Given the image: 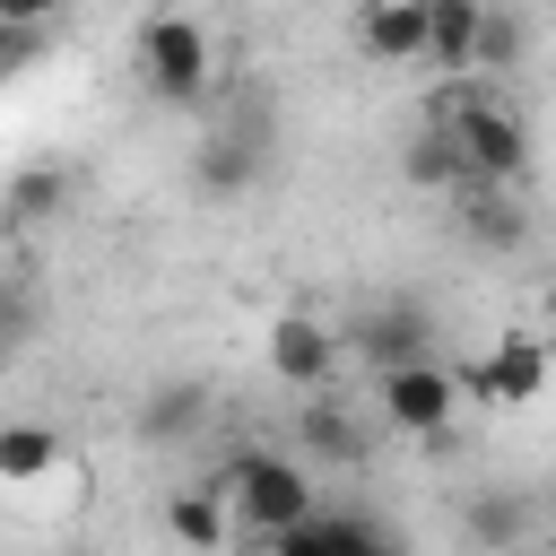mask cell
I'll use <instances>...</instances> for the list:
<instances>
[{
    "instance_id": "1",
    "label": "cell",
    "mask_w": 556,
    "mask_h": 556,
    "mask_svg": "<svg viewBox=\"0 0 556 556\" xmlns=\"http://www.w3.org/2000/svg\"><path fill=\"white\" fill-rule=\"evenodd\" d=\"M200 486H217V495H226V513H235V539H243V547H269L295 513H313V504H321L313 469H304V460H278V452H235V460H226V469H208Z\"/></svg>"
},
{
    "instance_id": "2",
    "label": "cell",
    "mask_w": 556,
    "mask_h": 556,
    "mask_svg": "<svg viewBox=\"0 0 556 556\" xmlns=\"http://www.w3.org/2000/svg\"><path fill=\"white\" fill-rule=\"evenodd\" d=\"M130 61H139V78H148V96H156V104H208L217 43H208V26H200V17L156 9V17L130 35Z\"/></svg>"
},
{
    "instance_id": "3",
    "label": "cell",
    "mask_w": 556,
    "mask_h": 556,
    "mask_svg": "<svg viewBox=\"0 0 556 556\" xmlns=\"http://www.w3.org/2000/svg\"><path fill=\"white\" fill-rule=\"evenodd\" d=\"M374 382H382V426H400V434H443L460 417V374L443 356H408Z\"/></svg>"
},
{
    "instance_id": "4",
    "label": "cell",
    "mask_w": 556,
    "mask_h": 556,
    "mask_svg": "<svg viewBox=\"0 0 556 556\" xmlns=\"http://www.w3.org/2000/svg\"><path fill=\"white\" fill-rule=\"evenodd\" d=\"M339 348H348L356 365H374V374H391V365H408V356H434V313H426L417 295H391V304H374V313H356V321L339 330Z\"/></svg>"
},
{
    "instance_id": "5",
    "label": "cell",
    "mask_w": 556,
    "mask_h": 556,
    "mask_svg": "<svg viewBox=\"0 0 556 556\" xmlns=\"http://www.w3.org/2000/svg\"><path fill=\"white\" fill-rule=\"evenodd\" d=\"M261 356H269V374L295 382V391H321V382H339V365H348V348H339V330H330L321 313H278L269 339H261Z\"/></svg>"
},
{
    "instance_id": "6",
    "label": "cell",
    "mask_w": 556,
    "mask_h": 556,
    "mask_svg": "<svg viewBox=\"0 0 556 556\" xmlns=\"http://www.w3.org/2000/svg\"><path fill=\"white\" fill-rule=\"evenodd\" d=\"M278 556H382V547H400V530L391 521H374V513H295L278 539H269Z\"/></svg>"
},
{
    "instance_id": "7",
    "label": "cell",
    "mask_w": 556,
    "mask_h": 556,
    "mask_svg": "<svg viewBox=\"0 0 556 556\" xmlns=\"http://www.w3.org/2000/svg\"><path fill=\"white\" fill-rule=\"evenodd\" d=\"M356 52L382 70H426V0H356Z\"/></svg>"
},
{
    "instance_id": "8",
    "label": "cell",
    "mask_w": 556,
    "mask_h": 556,
    "mask_svg": "<svg viewBox=\"0 0 556 556\" xmlns=\"http://www.w3.org/2000/svg\"><path fill=\"white\" fill-rule=\"evenodd\" d=\"M295 443L321 460V469H356L365 460V417L321 382V391H304V417H295Z\"/></svg>"
},
{
    "instance_id": "9",
    "label": "cell",
    "mask_w": 556,
    "mask_h": 556,
    "mask_svg": "<svg viewBox=\"0 0 556 556\" xmlns=\"http://www.w3.org/2000/svg\"><path fill=\"white\" fill-rule=\"evenodd\" d=\"M547 348H556L547 330H504V339L478 356V365H486V382H495V408H521V400H539V391H547V365H556Z\"/></svg>"
},
{
    "instance_id": "10",
    "label": "cell",
    "mask_w": 556,
    "mask_h": 556,
    "mask_svg": "<svg viewBox=\"0 0 556 556\" xmlns=\"http://www.w3.org/2000/svg\"><path fill=\"white\" fill-rule=\"evenodd\" d=\"M452 200H460V235L478 252H521L530 217L513 208V182H452Z\"/></svg>"
},
{
    "instance_id": "11",
    "label": "cell",
    "mask_w": 556,
    "mask_h": 556,
    "mask_svg": "<svg viewBox=\"0 0 556 556\" xmlns=\"http://www.w3.org/2000/svg\"><path fill=\"white\" fill-rule=\"evenodd\" d=\"M200 417H208V382H191V374H182V382H165V391H148V400H139V443H182Z\"/></svg>"
},
{
    "instance_id": "12",
    "label": "cell",
    "mask_w": 556,
    "mask_h": 556,
    "mask_svg": "<svg viewBox=\"0 0 556 556\" xmlns=\"http://www.w3.org/2000/svg\"><path fill=\"white\" fill-rule=\"evenodd\" d=\"M165 539H174V547H226V539H235L226 495H217V486H182V495L165 504Z\"/></svg>"
},
{
    "instance_id": "13",
    "label": "cell",
    "mask_w": 556,
    "mask_h": 556,
    "mask_svg": "<svg viewBox=\"0 0 556 556\" xmlns=\"http://www.w3.org/2000/svg\"><path fill=\"white\" fill-rule=\"evenodd\" d=\"M478 9L486 0H426V70H469V43H478Z\"/></svg>"
},
{
    "instance_id": "14",
    "label": "cell",
    "mask_w": 556,
    "mask_h": 556,
    "mask_svg": "<svg viewBox=\"0 0 556 556\" xmlns=\"http://www.w3.org/2000/svg\"><path fill=\"white\" fill-rule=\"evenodd\" d=\"M52 469H61V434H52V426H35V417L0 426V486H35V478H52Z\"/></svg>"
},
{
    "instance_id": "15",
    "label": "cell",
    "mask_w": 556,
    "mask_h": 556,
    "mask_svg": "<svg viewBox=\"0 0 556 556\" xmlns=\"http://www.w3.org/2000/svg\"><path fill=\"white\" fill-rule=\"evenodd\" d=\"M521 52H530V26H521V9L513 0H486L478 9V43H469V70H521Z\"/></svg>"
},
{
    "instance_id": "16",
    "label": "cell",
    "mask_w": 556,
    "mask_h": 556,
    "mask_svg": "<svg viewBox=\"0 0 556 556\" xmlns=\"http://www.w3.org/2000/svg\"><path fill=\"white\" fill-rule=\"evenodd\" d=\"M400 174H408L417 191H452V182H460V148H452V130H434V122H426V130L400 148Z\"/></svg>"
},
{
    "instance_id": "17",
    "label": "cell",
    "mask_w": 556,
    "mask_h": 556,
    "mask_svg": "<svg viewBox=\"0 0 556 556\" xmlns=\"http://www.w3.org/2000/svg\"><path fill=\"white\" fill-rule=\"evenodd\" d=\"M61 200H70V174H61V165H26V174L9 182V200H0V208H9L17 226H35V217H52Z\"/></svg>"
},
{
    "instance_id": "18",
    "label": "cell",
    "mask_w": 556,
    "mask_h": 556,
    "mask_svg": "<svg viewBox=\"0 0 556 556\" xmlns=\"http://www.w3.org/2000/svg\"><path fill=\"white\" fill-rule=\"evenodd\" d=\"M200 182H208V191H243V182H252V148H243V139L208 148V156H200Z\"/></svg>"
},
{
    "instance_id": "19",
    "label": "cell",
    "mask_w": 556,
    "mask_h": 556,
    "mask_svg": "<svg viewBox=\"0 0 556 556\" xmlns=\"http://www.w3.org/2000/svg\"><path fill=\"white\" fill-rule=\"evenodd\" d=\"M469 539H521V513L513 504H469Z\"/></svg>"
},
{
    "instance_id": "20",
    "label": "cell",
    "mask_w": 556,
    "mask_h": 556,
    "mask_svg": "<svg viewBox=\"0 0 556 556\" xmlns=\"http://www.w3.org/2000/svg\"><path fill=\"white\" fill-rule=\"evenodd\" d=\"M35 43H43V26H0V87L17 78V61H35Z\"/></svg>"
},
{
    "instance_id": "21",
    "label": "cell",
    "mask_w": 556,
    "mask_h": 556,
    "mask_svg": "<svg viewBox=\"0 0 556 556\" xmlns=\"http://www.w3.org/2000/svg\"><path fill=\"white\" fill-rule=\"evenodd\" d=\"M70 0H0V26H52Z\"/></svg>"
},
{
    "instance_id": "22",
    "label": "cell",
    "mask_w": 556,
    "mask_h": 556,
    "mask_svg": "<svg viewBox=\"0 0 556 556\" xmlns=\"http://www.w3.org/2000/svg\"><path fill=\"white\" fill-rule=\"evenodd\" d=\"M539 313H547V330H556V278H547V295H539Z\"/></svg>"
}]
</instances>
